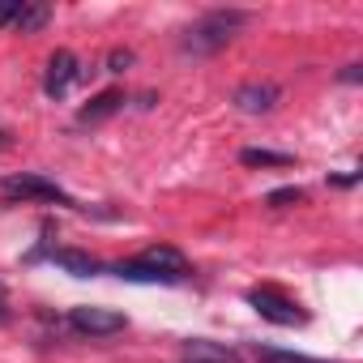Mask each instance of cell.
I'll return each instance as SVG.
<instances>
[{"label": "cell", "instance_id": "obj_1", "mask_svg": "<svg viewBox=\"0 0 363 363\" xmlns=\"http://www.w3.org/2000/svg\"><path fill=\"white\" fill-rule=\"evenodd\" d=\"M240 26H248V13H244V9H214V13H206L197 26H189V30H184L179 48L193 52V56H210V52L227 48V43L235 39V30H240Z\"/></svg>", "mask_w": 363, "mask_h": 363}, {"label": "cell", "instance_id": "obj_2", "mask_svg": "<svg viewBox=\"0 0 363 363\" xmlns=\"http://www.w3.org/2000/svg\"><path fill=\"white\" fill-rule=\"evenodd\" d=\"M248 303H252L265 320H274V325H308V312H303L295 299L278 295L274 286H252V291H248Z\"/></svg>", "mask_w": 363, "mask_h": 363}, {"label": "cell", "instance_id": "obj_3", "mask_svg": "<svg viewBox=\"0 0 363 363\" xmlns=\"http://www.w3.org/2000/svg\"><path fill=\"white\" fill-rule=\"evenodd\" d=\"M128 320L120 316V312H111V308H73L69 312V329L73 333H82V337H111V333H120Z\"/></svg>", "mask_w": 363, "mask_h": 363}, {"label": "cell", "instance_id": "obj_4", "mask_svg": "<svg viewBox=\"0 0 363 363\" xmlns=\"http://www.w3.org/2000/svg\"><path fill=\"white\" fill-rule=\"evenodd\" d=\"M5 197H22V201H56V206H73V197L69 193H60L52 179H43V175H9L5 179Z\"/></svg>", "mask_w": 363, "mask_h": 363}, {"label": "cell", "instance_id": "obj_5", "mask_svg": "<svg viewBox=\"0 0 363 363\" xmlns=\"http://www.w3.org/2000/svg\"><path fill=\"white\" fill-rule=\"evenodd\" d=\"M77 77H82L77 56H73V52H56V56L48 60V73H43V90H48V99H65L69 86H73Z\"/></svg>", "mask_w": 363, "mask_h": 363}, {"label": "cell", "instance_id": "obj_6", "mask_svg": "<svg viewBox=\"0 0 363 363\" xmlns=\"http://www.w3.org/2000/svg\"><path fill=\"white\" fill-rule=\"evenodd\" d=\"M137 261L150 265V269H158V274H167V278H175V282H184V278H189V261H184V252L171 248V244H154V248H145Z\"/></svg>", "mask_w": 363, "mask_h": 363}, {"label": "cell", "instance_id": "obj_7", "mask_svg": "<svg viewBox=\"0 0 363 363\" xmlns=\"http://www.w3.org/2000/svg\"><path fill=\"white\" fill-rule=\"evenodd\" d=\"M282 99V90L274 82H248L235 90V107L248 111V116H261V111H274V103Z\"/></svg>", "mask_w": 363, "mask_h": 363}, {"label": "cell", "instance_id": "obj_8", "mask_svg": "<svg viewBox=\"0 0 363 363\" xmlns=\"http://www.w3.org/2000/svg\"><path fill=\"white\" fill-rule=\"evenodd\" d=\"M52 261H56L65 274H73V278H94V274H103V265H99L90 252H77V248H56Z\"/></svg>", "mask_w": 363, "mask_h": 363}, {"label": "cell", "instance_id": "obj_9", "mask_svg": "<svg viewBox=\"0 0 363 363\" xmlns=\"http://www.w3.org/2000/svg\"><path fill=\"white\" fill-rule=\"evenodd\" d=\"M52 22V5L48 0H22V13H18V35H39Z\"/></svg>", "mask_w": 363, "mask_h": 363}, {"label": "cell", "instance_id": "obj_10", "mask_svg": "<svg viewBox=\"0 0 363 363\" xmlns=\"http://www.w3.org/2000/svg\"><path fill=\"white\" fill-rule=\"evenodd\" d=\"M120 107H124V94H120V90H103V94H94V99L77 111V120H82V124H94V120H107V116L120 111Z\"/></svg>", "mask_w": 363, "mask_h": 363}, {"label": "cell", "instance_id": "obj_11", "mask_svg": "<svg viewBox=\"0 0 363 363\" xmlns=\"http://www.w3.org/2000/svg\"><path fill=\"white\" fill-rule=\"evenodd\" d=\"M244 167H291V154H278V150H261V145H248L240 154Z\"/></svg>", "mask_w": 363, "mask_h": 363}, {"label": "cell", "instance_id": "obj_12", "mask_svg": "<svg viewBox=\"0 0 363 363\" xmlns=\"http://www.w3.org/2000/svg\"><path fill=\"white\" fill-rule=\"evenodd\" d=\"M261 359L265 363H329V359H312V354H295V350H274V346H261Z\"/></svg>", "mask_w": 363, "mask_h": 363}, {"label": "cell", "instance_id": "obj_13", "mask_svg": "<svg viewBox=\"0 0 363 363\" xmlns=\"http://www.w3.org/2000/svg\"><path fill=\"white\" fill-rule=\"evenodd\" d=\"M291 201H303V189H278V193L265 197V206H274V210H282V206H291Z\"/></svg>", "mask_w": 363, "mask_h": 363}, {"label": "cell", "instance_id": "obj_14", "mask_svg": "<svg viewBox=\"0 0 363 363\" xmlns=\"http://www.w3.org/2000/svg\"><path fill=\"white\" fill-rule=\"evenodd\" d=\"M22 13V0H0V26H13Z\"/></svg>", "mask_w": 363, "mask_h": 363}, {"label": "cell", "instance_id": "obj_15", "mask_svg": "<svg viewBox=\"0 0 363 363\" xmlns=\"http://www.w3.org/2000/svg\"><path fill=\"white\" fill-rule=\"evenodd\" d=\"M128 65H133V52H120V48H116V52L107 56V69H111V73H124Z\"/></svg>", "mask_w": 363, "mask_h": 363}, {"label": "cell", "instance_id": "obj_16", "mask_svg": "<svg viewBox=\"0 0 363 363\" xmlns=\"http://www.w3.org/2000/svg\"><path fill=\"white\" fill-rule=\"evenodd\" d=\"M5 316H9V312H5V295H0V320H5Z\"/></svg>", "mask_w": 363, "mask_h": 363}]
</instances>
